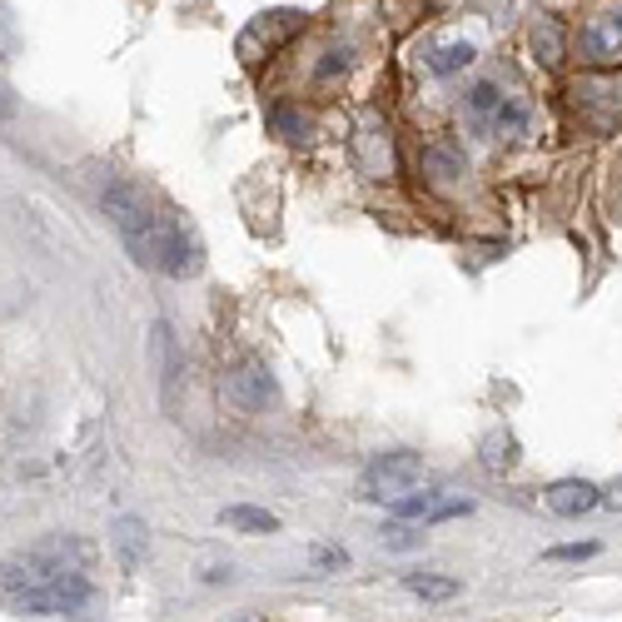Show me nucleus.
Listing matches in <instances>:
<instances>
[{
  "instance_id": "obj_1",
  "label": "nucleus",
  "mask_w": 622,
  "mask_h": 622,
  "mask_svg": "<svg viewBox=\"0 0 622 622\" xmlns=\"http://www.w3.org/2000/svg\"><path fill=\"white\" fill-rule=\"evenodd\" d=\"M90 598H95L90 577H85L80 568H71V573H60L50 587H36V593L15 598V608H21L25 618H80V612L90 608Z\"/></svg>"
},
{
  "instance_id": "obj_2",
  "label": "nucleus",
  "mask_w": 622,
  "mask_h": 622,
  "mask_svg": "<svg viewBox=\"0 0 622 622\" xmlns=\"http://www.w3.org/2000/svg\"><path fill=\"white\" fill-rule=\"evenodd\" d=\"M419 478H423V458L409 453V448H399V453H384V458H374V463H369L364 478H359V498L394 503V498H403Z\"/></svg>"
},
{
  "instance_id": "obj_3",
  "label": "nucleus",
  "mask_w": 622,
  "mask_h": 622,
  "mask_svg": "<svg viewBox=\"0 0 622 622\" xmlns=\"http://www.w3.org/2000/svg\"><path fill=\"white\" fill-rule=\"evenodd\" d=\"M220 399L229 403L235 413H259L264 403L274 399V378L264 364H239L220 378Z\"/></svg>"
},
{
  "instance_id": "obj_4",
  "label": "nucleus",
  "mask_w": 622,
  "mask_h": 622,
  "mask_svg": "<svg viewBox=\"0 0 622 622\" xmlns=\"http://www.w3.org/2000/svg\"><path fill=\"white\" fill-rule=\"evenodd\" d=\"M583 60H587V65H598V71L618 65V60H622V11H608V15H598V21H587Z\"/></svg>"
},
{
  "instance_id": "obj_5",
  "label": "nucleus",
  "mask_w": 622,
  "mask_h": 622,
  "mask_svg": "<svg viewBox=\"0 0 622 622\" xmlns=\"http://www.w3.org/2000/svg\"><path fill=\"white\" fill-rule=\"evenodd\" d=\"M577 105H583L587 125L608 135V129L622 120V90L618 85H608V80H583L577 85Z\"/></svg>"
},
{
  "instance_id": "obj_6",
  "label": "nucleus",
  "mask_w": 622,
  "mask_h": 622,
  "mask_svg": "<svg viewBox=\"0 0 622 622\" xmlns=\"http://www.w3.org/2000/svg\"><path fill=\"white\" fill-rule=\"evenodd\" d=\"M543 503H548L558 518H583L587 508L602 503V488L598 483H587V478H558L548 494H543Z\"/></svg>"
},
{
  "instance_id": "obj_7",
  "label": "nucleus",
  "mask_w": 622,
  "mask_h": 622,
  "mask_svg": "<svg viewBox=\"0 0 622 622\" xmlns=\"http://www.w3.org/2000/svg\"><path fill=\"white\" fill-rule=\"evenodd\" d=\"M160 270L175 274V279L200 270V249H195V239H189L175 220H165V229H160Z\"/></svg>"
},
{
  "instance_id": "obj_8",
  "label": "nucleus",
  "mask_w": 622,
  "mask_h": 622,
  "mask_svg": "<svg viewBox=\"0 0 622 622\" xmlns=\"http://www.w3.org/2000/svg\"><path fill=\"white\" fill-rule=\"evenodd\" d=\"M533 55L543 60V65H563V55H568V40H563V25L552 21V15H543L538 25H533Z\"/></svg>"
},
{
  "instance_id": "obj_9",
  "label": "nucleus",
  "mask_w": 622,
  "mask_h": 622,
  "mask_svg": "<svg viewBox=\"0 0 622 622\" xmlns=\"http://www.w3.org/2000/svg\"><path fill=\"white\" fill-rule=\"evenodd\" d=\"M220 523H224L229 533H279V518L264 513V508H245V503H239V508H224Z\"/></svg>"
},
{
  "instance_id": "obj_10",
  "label": "nucleus",
  "mask_w": 622,
  "mask_h": 622,
  "mask_svg": "<svg viewBox=\"0 0 622 622\" xmlns=\"http://www.w3.org/2000/svg\"><path fill=\"white\" fill-rule=\"evenodd\" d=\"M115 558L120 568H140L145 563V528L135 518H120L115 523Z\"/></svg>"
},
{
  "instance_id": "obj_11",
  "label": "nucleus",
  "mask_w": 622,
  "mask_h": 622,
  "mask_svg": "<svg viewBox=\"0 0 622 622\" xmlns=\"http://www.w3.org/2000/svg\"><path fill=\"white\" fill-rule=\"evenodd\" d=\"M403 587H409L413 598H423V602L458 598V577H438V573H409V577H403Z\"/></svg>"
},
{
  "instance_id": "obj_12",
  "label": "nucleus",
  "mask_w": 622,
  "mask_h": 622,
  "mask_svg": "<svg viewBox=\"0 0 622 622\" xmlns=\"http://www.w3.org/2000/svg\"><path fill=\"white\" fill-rule=\"evenodd\" d=\"M423 175L434 179V185H453V179L463 175V165H458L453 150H444V145H428V150H423Z\"/></svg>"
},
{
  "instance_id": "obj_13",
  "label": "nucleus",
  "mask_w": 622,
  "mask_h": 622,
  "mask_svg": "<svg viewBox=\"0 0 622 622\" xmlns=\"http://www.w3.org/2000/svg\"><path fill=\"white\" fill-rule=\"evenodd\" d=\"M488 125H494L498 135H508V140H518V135H528V105H518V100L503 95V105L488 115Z\"/></svg>"
},
{
  "instance_id": "obj_14",
  "label": "nucleus",
  "mask_w": 622,
  "mask_h": 622,
  "mask_svg": "<svg viewBox=\"0 0 622 622\" xmlns=\"http://www.w3.org/2000/svg\"><path fill=\"white\" fill-rule=\"evenodd\" d=\"M473 55H478V50H473L469 40H448V46L428 60V71H434V75H453V71H463V65H473Z\"/></svg>"
},
{
  "instance_id": "obj_15",
  "label": "nucleus",
  "mask_w": 622,
  "mask_h": 622,
  "mask_svg": "<svg viewBox=\"0 0 622 622\" xmlns=\"http://www.w3.org/2000/svg\"><path fill=\"white\" fill-rule=\"evenodd\" d=\"M518 463V444L508 434H494L488 444H483V469L488 473H508Z\"/></svg>"
},
{
  "instance_id": "obj_16",
  "label": "nucleus",
  "mask_w": 622,
  "mask_h": 622,
  "mask_svg": "<svg viewBox=\"0 0 622 622\" xmlns=\"http://www.w3.org/2000/svg\"><path fill=\"white\" fill-rule=\"evenodd\" d=\"M498 105H503V90H498L494 80H478V85H473V95H469V110H473V115L488 120Z\"/></svg>"
},
{
  "instance_id": "obj_17",
  "label": "nucleus",
  "mask_w": 622,
  "mask_h": 622,
  "mask_svg": "<svg viewBox=\"0 0 622 622\" xmlns=\"http://www.w3.org/2000/svg\"><path fill=\"white\" fill-rule=\"evenodd\" d=\"M438 494H413V498H394V518H423L428 523V513H434Z\"/></svg>"
},
{
  "instance_id": "obj_18",
  "label": "nucleus",
  "mask_w": 622,
  "mask_h": 622,
  "mask_svg": "<svg viewBox=\"0 0 622 622\" xmlns=\"http://www.w3.org/2000/svg\"><path fill=\"white\" fill-rule=\"evenodd\" d=\"M270 129L284 135V140H299V135H304V115H294V110H270Z\"/></svg>"
},
{
  "instance_id": "obj_19",
  "label": "nucleus",
  "mask_w": 622,
  "mask_h": 622,
  "mask_svg": "<svg viewBox=\"0 0 622 622\" xmlns=\"http://www.w3.org/2000/svg\"><path fill=\"white\" fill-rule=\"evenodd\" d=\"M309 563H314L319 573H329V568H344V563H349V552H344V548H329V543H314V548H309Z\"/></svg>"
},
{
  "instance_id": "obj_20",
  "label": "nucleus",
  "mask_w": 622,
  "mask_h": 622,
  "mask_svg": "<svg viewBox=\"0 0 622 622\" xmlns=\"http://www.w3.org/2000/svg\"><path fill=\"white\" fill-rule=\"evenodd\" d=\"M339 71H349V50H329V55L319 60V80H334Z\"/></svg>"
},
{
  "instance_id": "obj_21",
  "label": "nucleus",
  "mask_w": 622,
  "mask_h": 622,
  "mask_svg": "<svg viewBox=\"0 0 622 622\" xmlns=\"http://www.w3.org/2000/svg\"><path fill=\"white\" fill-rule=\"evenodd\" d=\"M598 552V543H568V548H552L548 558H558V563H577V558H593Z\"/></svg>"
},
{
  "instance_id": "obj_22",
  "label": "nucleus",
  "mask_w": 622,
  "mask_h": 622,
  "mask_svg": "<svg viewBox=\"0 0 622 622\" xmlns=\"http://www.w3.org/2000/svg\"><path fill=\"white\" fill-rule=\"evenodd\" d=\"M419 533H409V528H388L384 533V548H394V552H409V548H419Z\"/></svg>"
},
{
  "instance_id": "obj_23",
  "label": "nucleus",
  "mask_w": 622,
  "mask_h": 622,
  "mask_svg": "<svg viewBox=\"0 0 622 622\" xmlns=\"http://www.w3.org/2000/svg\"><path fill=\"white\" fill-rule=\"evenodd\" d=\"M602 503H608V508H618V513H622V478H618V483H612L608 494H602Z\"/></svg>"
}]
</instances>
